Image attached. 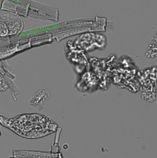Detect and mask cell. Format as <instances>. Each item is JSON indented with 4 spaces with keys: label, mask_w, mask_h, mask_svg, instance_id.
<instances>
[{
    "label": "cell",
    "mask_w": 157,
    "mask_h": 158,
    "mask_svg": "<svg viewBox=\"0 0 157 158\" xmlns=\"http://www.w3.org/2000/svg\"><path fill=\"white\" fill-rule=\"evenodd\" d=\"M12 121L17 123L24 124V127L13 130L15 133L28 138H35L47 135L53 131L54 123L49 122V119L43 115L38 114H26L12 119Z\"/></svg>",
    "instance_id": "1"
},
{
    "label": "cell",
    "mask_w": 157,
    "mask_h": 158,
    "mask_svg": "<svg viewBox=\"0 0 157 158\" xmlns=\"http://www.w3.org/2000/svg\"><path fill=\"white\" fill-rule=\"evenodd\" d=\"M46 91L47 90H39L38 93H36L33 98L32 99V100H31L30 104L33 106H38L42 105L46 101V100L49 99V97H43V98L41 99V97L46 94Z\"/></svg>",
    "instance_id": "4"
},
{
    "label": "cell",
    "mask_w": 157,
    "mask_h": 158,
    "mask_svg": "<svg viewBox=\"0 0 157 158\" xmlns=\"http://www.w3.org/2000/svg\"><path fill=\"white\" fill-rule=\"evenodd\" d=\"M146 56L150 58H157V34L152 38L147 51L146 52Z\"/></svg>",
    "instance_id": "3"
},
{
    "label": "cell",
    "mask_w": 157,
    "mask_h": 158,
    "mask_svg": "<svg viewBox=\"0 0 157 158\" xmlns=\"http://www.w3.org/2000/svg\"><path fill=\"white\" fill-rule=\"evenodd\" d=\"M22 28L23 23L19 17L9 12H0V37L18 34Z\"/></svg>",
    "instance_id": "2"
}]
</instances>
